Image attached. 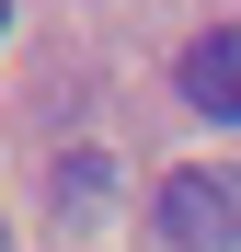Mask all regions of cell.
<instances>
[{
  "label": "cell",
  "instance_id": "1",
  "mask_svg": "<svg viewBox=\"0 0 241 252\" xmlns=\"http://www.w3.org/2000/svg\"><path fill=\"white\" fill-rule=\"evenodd\" d=\"M149 229L172 241V252H241V172H218V160H195V172H161Z\"/></svg>",
  "mask_w": 241,
  "mask_h": 252
},
{
  "label": "cell",
  "instance_id": "2",
  "mask_svg": "<svg viewBox=\"0 0 241 252\" xmlns=\"http://www.w3.org/2000/svg\"><path fill=\"white\" fill-rule=\"evenodd\" d=\"M172 92L207 115V126H241V23H218V34H195V46L172 58Z\"/></svg>",
  "mask_w": 241,
  "mask_h": 252
},
{
  "label": "cell",
  "instance_id": "3",
  "mask_svg": "<svg viewBox=\"0 0 241 252\" xmlns=\"http://www.w3.org/2000/svg\"><path fill=\"white\" fill-rule=\"evenodd\" d=\"M103 206H115V160H103V149H69V160H58V218L92 229Z\"/></svg>",
  "mask_w": 241,
  "mask_h": 252
}]
</instances>
